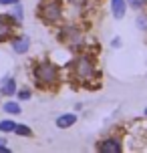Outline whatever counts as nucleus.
<instances>
[{
  "instance_id": "obj_17",
  "label": "nucleus",
  "mask_w": 147,
  "mask_h": 153,
  "mask_svg": "<svg viewBox=\"0 0 147 153\" xmlns=\"http://www.w3.org/2000/svg\"><path fill=\"white\" fill-rule=\"evenodd\" d=\"M16 97H18L20 101H28L30 99V91H28V89H20V91L16 89Z\"/></svg>"
},
{
  "instance_id": "obj_16",
  "label": "nucleus",
  "mask_w": 147,
  "mask_h": 153,
  "mask_svg": "<svg viewBox=\"0 0 147 153\" xmlns=\"http://www.w3.org/2000/svg\"><path fill=\"white\" fill-rule=\"evenodd\" d=\"M137 26H139V30L147 32V14H139L137 16Z\"/></svg>"
},
{
  "instance_id": "obj_18",
  "label": "nucleus",
  "mask_w": 147,
  "mask_h": 153,
  "mask_svg": "<svg viewBox=\"0 0 147 153\" xmlns=\"http://www.w3.org/2000/svg\"><path fill=\"white\" fill-rule=\"evenodd\" d=\"M16 2H18V0H0V4H4V6H12Z\"/></svg>"
},
{
  "instance_id": "obj_10",
  "label": "nucleus",
  "mask_w": 147,
  "mask_h": 153,
  "mask_svg": "<svg viewBox=\"0 0 147 153\" xmlns=\"http://www.w3.org/2000/svg\"><path fill=\"white\" fill-rule=\"evenodd\" d=\"M111 10H113V16L117 20H121L125 16V10H127V0H111Z\"/></svg>"
},
{
  "instance_id": "obj_9",
  "label": "nucleus",
  "mask_w": 147,
  "mask_h": 153,
  "mask_svg": "<svg viewBox=\"0 0 147 153\" xmlns=\"http://www.w3.org/2000/svg\"><path fill=\"white\" fill-rule=\"evenodd\" d=\"M75 123H77V115L75 113H65V115H61V117H56V127H59V129H69Z\"/></svg>"
},
{
  "instance_id": "obj_15",
  "label": "nucleus",
  "mask_w": 147,
  "mask_h": 153,
  "mask_svg": "<svg viewBox=\"0 0 147 153\" xmlns=\"http://www.w3.org/2000/svg\"><path fill=\"white\" fill-rule=\"evenodd\" d=\"M127 4L131 8H135V10H141V8L147 6V0H127Z\"/></svg>"
},
{
  "instance_id": "obj_3",
  "label": "nucleus",
  "mask_w": 147,
  "mask_h": 153,
  "mask_svg": "<svg viewBox=\"0 0 147 153\" xmlns=\"http://www.w3.org/2000/svg\"><path fill=\"white\" fill-rule=\"evenodd\" d=\"M36 14L47 26H54L62 20V2L61 0H40Z\"/></svg>"
},
{
  "instance_id": "obj_12",
  "label": "nucleus",
  "mask_w": 147,
  "mask_h": 153,
  "mask_svg": "<svg viewBox=\"0 0 147 153\" xmlns=\"http://www.w3.org/2000/svg\"><path fill=\"white\" fill-rule=\"evenodd\" d=\"M4 111H6L8 115H18L20 113V111H22V109H20V105H18V103H14V101H8V103H4Z\"/></svg>"
},
{
  "instance_id": "obj_8",
  "label": "nucleus",
  "mask_w": 147,
  "mask_h": 153,
  "mask_svg": "<svg viewBox=\"0 0 147 153\" xmlns=\"http://www.w3.org/2000/svg\"><path fill=\"white\" fill-rule=\"evenodd\" d=\"M0 95H4V97L16 95V81L12 79V76H6V79L0 83Z\"/></svg>"
},
{
  "instance_id": "obj_4",
  "label": "nucleus",
  "mask_w": 147,
  "mask_h": 153,
  "mask_svg": "<svg viewBox=\"0 0 147 153\" xmlns=\"http://www.w3.org/2000/svg\"><path fill=\"white\" fill-rule=\"evenodd\" d=\"M59 40H61L65 46H71V48H75V46H81L83 45V40H85V34L83 30L79 28V26H73V24H67V26H62L61 30H59Z\"/></svg>"
},
{
  "instance_id": "obj_2",
  "label": "nucleus",
  "mask_w": 147,
  "mask_h": 153,
  "mask_svg": "<svg viewBox=\"0 0 147 153\" xmlns=\"http://www.w3.org/2000/svg\"><path fill=\"white\" fill-rule=\"evenodd\" d=\"M71 75H73V81H77L83 87H93L91 83L99 79L95 61L91 56H87V54H81L71 62Z\"/></svg>"
},
{
  "instance_id": "obj_1",
  "label": "nucleus",
  "mask_w": 147,
  "mask_h": 153,
  "mask_svg": "<svg viewBox=\"0 0 147 153\" xmlns=\"http://www.w3.org/2000/svg\"><path fill=\"white\" fill-rule=\"evenodd\" d=\"M30 75H32V81H34V85L39 89H54L59 85V81H61L59 67L53 61H48V59L32 62Z\"/></svg>"
},
{
  "instance_id": "obj_11",
  "label": "nucleus",
  "mask_w": 147,
  "mask_h": 153,
  "mask_svg": "<svg viewBox=\"0 0 147 153\" xmlns=\"http://www.w3.org/2000/svg\"><path fill=\"white\" fill-rule=\"evenodd\" d=\"M12 6H14V10H12L10 14H12V18H14L16 22L20 24L24 20V8H22V4H18V2H16V4H12Z\"/></svg>"
},
{
  "instance_id": "obj_19",
  "label": "nucleus",
  "mask_w": 147,
  "mask_h": 153,
  "mask_svg": "<svg viewBox=\"0 0 147 153\" xmlns=\"http://www.w3.org/2000/svg\"><path fill=\"white\" fill-rule=\"evenodd\" d=\"M111 45L115 46V48H119V46H121V38H113V42H111Z\"/></svg>"
},
{
  "instance_id": "obj_21",
  "label": "nucleus",
  "mask_w": 147,
  "mask_h": 153,
  "mask_svg": "<svg viewBox=\"0 0 147 153\" xmlns=\"http://www.w3.org/2000/svg\"><path fill=\"white\" fill-rule=\"evenodd\" d=\"M145 117H147V109H145Z\"/></svg>"
},
{
  "instance_id": "obj_6",
  "label": "nucleus",
  "mask_w": 147,
  "mask_h": 153,
  "mask_svg": "<svg viewBox=\"0 0 147 153\" xmlns=\"http://www.w3.org/2000/svg\"><path fill=\"white\" fill-rule=\"evenodd\" d=\"M95 149L101 153H119V151H123V145H121L119 137H105L95 145Z\"/></svg>"
},
{
  "instance_id": "obj_13",
  "label": "nucleus",
  "mask_w": 147,
  "mask_h": 153,
  "mask_svg": "<svg viewBox=\"0 0 147 153\" xmlns=\"http://www.w3.org/2000/svg\"><path fill=\"white\" fill-rule=\"evenodd\" d=\"M14 133H16V135H20V137H32V129L28 127V125H18V123H16Z\"/></svg>"
},
{
  "instance_id": "obj_7",
  "label": "nucleus",
  "mask_w": 147,
  "mask_h": 153,
  "mask_svg": "<svg viewBox=\"0 0 147 153\" xmlns=\"http://www.w3.org/2000/svg\"><path fill=\"white\" fill-rule=\"evenodd\" d=\"M10 45H12V51L16 54H26L28 48H30V38L20 34V36H12L10 38Z\"/></svg>"
},
{
  "instance_id": "obj_20",
  "label": "nucleus",
  "mask_w": 147,
  "mask_h": 153,
  "mask_svg": "<svg viewBox=\"0 0 147 153\" xmlns=\"http://www.w3.org/2000/svg\"><path fill=\"white\" fill-rule=\"evenodd\" d=\"M4 143H6V139H4V137H0V145H4Z\"/></svg>"
},
{
  "instance_id": "obj_14",
  "label": "nucleus",
  "mask_w": 147,
  "mask_h": 153,
  "mask_svg": "<svg viewBox=\"0 0 147 153\" xmlns=\"http://www.w3.org/2000/svg\"><path fill=\"white\" fill-rule=\"evenodd\" d=\"M14 127H16V123L10 121V119L0 121V131H2V133H10V131H14Z\"/></svg>"
},
{
  "instance_id": "obj_5",
  "label": "nucleus",
  "mask_w": 147,
  "mask_h": 153,
  "mask_svg": "<svg viewBox=\"0 0 147 153\" xmlns=\"http://www.w3.org/2000/svg\"><path fill=\"white\" fill-rule=\"evenodd\" d=\"M16 24H18V22L12 18V14H2V16H0V42H4V40H10V38H12Z\"/></svg>"
}]
</instances>
